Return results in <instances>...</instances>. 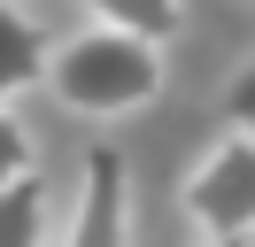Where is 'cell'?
<instances>
[{"label": "cell", "mask_w": 255, "mask_h": 247, "mask_svg": "<svg viewBox=\"0 0 255 247\" xmlns=\"http://www.w3.org/2000/svg\"><path fill=\"white\" fill-rule=\"evenodd\" d=\"M78 8H85V23H116L139 39H162V46L186 31V0H78Z\"/></svg>", "instance_id": "cell-6"}, {"label": "cell", "mask_w": 255, "mask_h": 247, "mask_svg": "<svg viewBox=\"0 0 255 247\" xmlns=\"http://www.w3.org/2000/svg\"><path fill=\"white\" fill-rule=\"evenodd\" d=\"M47 93L70 116H85V124L139 116L162 93V39H139V31H116V23H85L78 39L54 46Z\"/></svg>", "instance_id": "cell-1"}, {"label": "cell", "mask_w": 255, "mask_h": 247, "mask_svg": "<svg viewBox=\"0 0 255 247\" xmlns=\"http://www.w3.org/2000/svg\"><path fill=\"white\" fill-rule=\"evenodd\" d=\"M201 247H248V240H209V232H201Z\"/></svg>", "instance_id": "cell-9"}, {"label": "cell", "mask_w": 255, "mask_h": 247, "mask_svg": "<svg viewBox=\"0 0 255 247\" xmlns=\"http://www.w3.org/2000/svg\"><path fill=\"white\" fill-rule=\"evenodd\" d=\"M178 209L209 240H255V131L232 124L178 185Z\"/></svg>", "instance_id": "cell-2"}, {"label": "cell", "mask_w": 255, "mask_h": 247, "mask_svg": "<svg viewBox=\"0 0 255 247\" xmlns=\"http://www.w3.org/2000/svg\"><path fill=\"white\" fill-rule=\"evenodd\" d=\"M23 170H39V154H31V131L16 124V108L0 101V185H8V178H23Z\"/></svg>", "instance_id": "cell-7"}, {"label": "cell", "mask_w": 255, "mask_h": 247, "mask_svg": "<svg viewBox=\"0 0 255 247\" xmlns=\"http://www.w3.org/2000/svg\"><path fill=\"white\" fill-rule=\"evenodd\" d=\"M224 124H248L255 131V54L232 70V85H224Z\"/></svg>", "instance_id": "cell-8"}, {"label": "cell", "mask_w": 255, "mask_h": 247, "mask_svg": "<svg viewBox=\"0 0 255 247\" xmlns=\"http://www.w3.org/2000/svg\"><path fill=\"white\" fill-rule=\"evenodd\" d=\"M47 62H54V39L39 31V15L16 8V0H0V101L47 85Z\"/></svg>", "instance_id": "cell-4"}, {"label": "cell", "mask_w": 255, "mask_h": 247, "mask_svg": "<svg viewBox=\"0 0 255 247\" xmlns=\"http://www.w3.org/2000/svg\"><path fill=\"white\" fill-rule=\"evenodd\" d=\"M0 247H54V193L39 170L0 185Z\"/></svg>", "instance_id": "cell-5"}, {"label": "cell", "mask_w": 255, "mask_h": 247, "mask_svg": "<svg viewBox=\"0 0 255 247\" xmlns=\"http://www.w3.org/2000/svg\"><path fill=\"white\" fill-rule=\"evenodd\" d=\"M54 247H131V170L116 147L85 154L78 201H70V224L54 232Z\"/></svg>", "instance_id": "cell-3"}]
</instances>
